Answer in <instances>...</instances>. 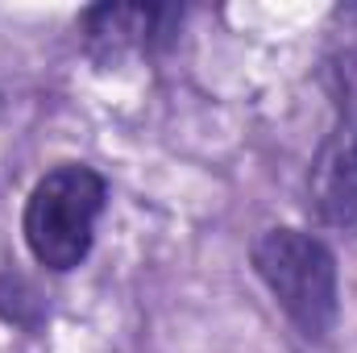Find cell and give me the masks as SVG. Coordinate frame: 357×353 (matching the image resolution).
Returning a JSON list of instances; mask_svg holds the SVG:
<instances>
[{
    "instance_id": "2",
    "label": "cell",
    "mask_w": 357,
    "mask_h": 353,
    "mask_svg": "<svg viewBox=\"0 0 357 353\" xmlns=\"http://www.w3.org/2000/svg\"><path fill=\"white\" fill-rule=\"evenodd\" d=\"M112 187L104 171L84 158L54 163L42 171L21 208V241L46 274H71L91 258L100 216L108 212Z\"/></svg>"
},
{
    "instance_id": "3",
    "label": "cell",
    "mask_w": 357,
    "mask_h": 353,
    "mask_svg": "<svg viewBox=\"0 0 357 353\" xmlns=\"http://www.w3.org/2000/svg\"><path fill=\"white\" fill-rule=\"evenodd\" d=\"M333 125L307 171V208L324 229L357 237V50L328 63Z\"/></svg>"
},
{
    "instance_id": "4",
    "label": "cell",
    "mask_w": 357,
    "mask_h": 353,
    "mask_svg": "<svg viewBox=\"0 0 357 353\" xmlns=\"http://www.w3.org/2000/svg\"><path fill=\"white\" fill-rule=\"evenodd\" d=\"M187 8L178 4H91L79 13V38L96 67H121L125 59H158L178 42Z\"/></svg>"
},
{
    "instance_id": "1",
    "label": "cell",
    "mask_w": 357,
    "mask_h": 353,
    "mask_svg": "<svg viewBox=\"0 0 357 353\" xmlns=\"http://www.w3.org/2000/svg\"><path fill=\"white\" fill-rule=\"evenodd\" d=\"M250 266L274 308L307 345H324L341 324V262L337 250L295 225H270L250 241Z\"/></svg>"
},
{
    "instance_id": "5",
    "label": "cell",
    "mask_w": 357,
    "mask_h": 353,
    "mask_svg": "<svg viewBox=\"0 0 357 353\" xmlns=\"http://www.w3.org/2000/svg\"><path fill=\"white\" fill-rule=\"evenodd\" d=\"M0 320L17 333H29V337H38L50 320V303L38 291V283L13 266L0 270Z\"/></svg>"
}]
</instances>
